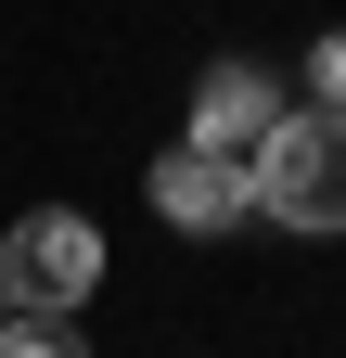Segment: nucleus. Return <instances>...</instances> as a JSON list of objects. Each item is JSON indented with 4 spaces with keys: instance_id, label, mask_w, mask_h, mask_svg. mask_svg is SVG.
Instances as JSON below:
<instances>
[{
    "instance_id": "1",
    "label": "nucleus",
    "mask_w": 346,
    "mask_h": 358,
    "mask_svg": "<svg viewBox=\"0 0 346 358\" xmlns=\"http://www.w3.org/2000/svg\"><path fill=\"white\" fill-rule=\"evenodd\" d=\"M244 192L282 217V231H346V115H282L270 141L244 154Z\"/></svg>"
},
{
    "instance_id": "2",
    "label": "nucleus",
    "mask_w": 346,
    "mask_h": 358,
    "mask_svg": "<svg viewBox=\"0 0 346 358\" xmlns=\"http://www.w3.org/2000/svg\"><path fill=\"white\" fill-rule=\"evenodd\" d=\"M90 282H103V231H90L77 205H39V217H13V231H0V307L64 320Z\"/></svg>"
},
{
    "instance_id": "3",
    "label": "nucleus",
    "mask_w": 346,
    "mask_h": 358,
    "mask_svg": "<svg viewBox=\"0 0 346 358\" xmlns=\"http://www.w3.org/2000/svg\"><path fill=\"white\" fill-rule=\"evenodd\" d=\"M270 128H282V90L256 77L244 52H219V64L193 77V141H205V154H256Z\"/></svg>"
},
{
    "instance_id": "4",
    "label": "nucleus",
    "mask_w": 346,
    "mask_h": 358,
    "mask_svg": "<svg viewBox=\"0 0 346 358\" xmlns=\"http://www.w3.org/2000/svg\"><path fill=\"white\" fill-rule=\"evenodd\" d=\"M256 192H244V154H205V141H180V154H154V217L167 231H231Z\"/></svg>"
},
{
    "instance_id": "5",
    "label": "nucleus",
    "mask_w": 346,
    "mask_h": 358,
    "mask_svg": "<svg viewBox=\"0 0 346 358\" xmlns=\"http://www.w3.org/2000/svg\"><path fill=\"white\" fill-rule=\"evenodd\" d=\"M0 358H90L77 320H39V307H0Z\"/></svg>"
},
{
    "instance_id": "6",
    "label": "nucleus",
    "mask_w": 346,
    "mask_h": 358,
    "mask_svg": "<svg viewBox=\"0 0 346 358\" xmlns=\"http://www.w3.org/2000/svg\"><path fill=\"white\" fill-rule=\"evenodd\" d=\"M308 103H321V115H346V26L308 52Z\"/></svg>"
}]
</instances>
